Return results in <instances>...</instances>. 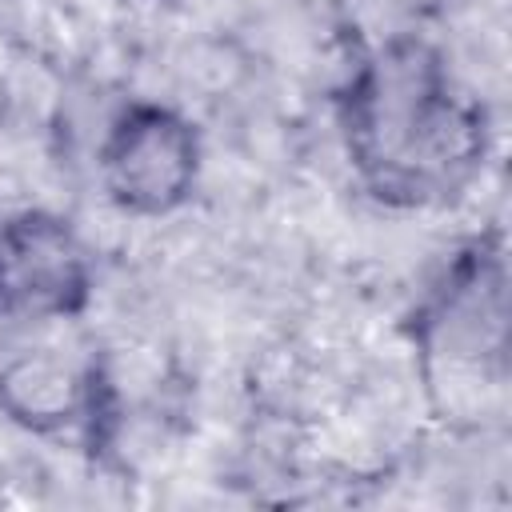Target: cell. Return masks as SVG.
<instances>
[{
  "label": "cell",
  "mask_w": 512,
  "mask_h": 512,
  "mask_svg": "<svg viewBox=\"0 0 512 512\" xmlns=\"http://www.w3.org/2000/svg\"><path fill=\"white\" fill-rule=\"evenodd\" d=\"M336 132L356 184L400 212L456 204L492 152L480 96L424 32L352 48Z\"/></svg>",
  "instance_id": "cell-1"
},
{
  "label": "cell",
  "mask_w": 512,
  "mask_h": 512,
  "mask_svg": "<svg viewBox=\"0 0 512 512\" xmlns=\"http://www.w3.org/2000/svg\"><path fill=\"white\" fill-rule=\"evenodd\" d=\"M96 272L84 236L68 216L24 208L0 220V320H76L92 304Z\"/></svg>",
  "instance_id": "cell-4"
},
{
  "label": "cell",
  "mask_w": 512,
  "mask_h": 512,
  "mask_svg": "<svg viewBox=\"0 0 512 512\" xmlns=\"http://www.w3.org/2000/svg\"><path fill=\"white\" fill-rule=\"evenodd\" d=\"M340 4L348 12L352 48H364L376 40L420 32L440 0H340Z\"/></svg>",
  "instance_id": "cell-6"
},
{
  "label": "cell",
  "mask_w": 512,
  "mask_h": 512,
  "mask_svg": "<svg viewBox=\"0 0 512 512\" xmlns=\"http://www.w3.org/2000/svg\"><path fill=\"white\" fill-rule=\"evenodd\" d=\"M200 132L196 124L156 100L124 104L96 148V176L112 208L160 220L184 208L200 184Z\"/></svg>",
  "instance_id": "cell-3"
},
{
  "label": "cell",
  "mask_w": 512,
  "mask_h": 512,
  "mask_svg": "<svg viewBox=\"0 0 512 512\" xmlns=\"http://www.w3.org/2000/svg\"><path fill=\"white\" fill-rule=\"evenodd\" d=\"M0 416L32 436L80 432L92 448H100L116 432L120 400L96 356L24 348L0 364Z\"/></svg>",
  "instance_id": "cell-5"
},
{
  "label": "cell",
  "mask_w": 512,
  "mask_h": 512,
  "mask_svg": "<svg viewBox=\"0 0 512 512\" xmlns=\"http://www.w3.org/2000/svg\"><path fill=\"white\" fill-rule=\"evenodd\" d=\"M428 392L448 416H488L508 380V272L496 232L468 240L412 316Z\"/></svg>",
  "instance_id": "cell-2"
}]
</instances>
